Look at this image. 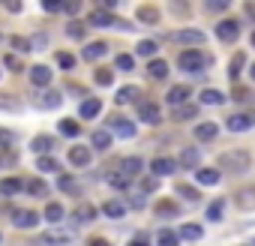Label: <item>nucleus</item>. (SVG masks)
<instances>
[{"label":"nucleus","instance_id":"58836bf2","mask_svg":"<svg viewBox=\"0 0 255 246\" xmlns=\"http://www.w3.org/2000/svg\"><path fill=\"white\" fill-rule=\"evenodd\" d=\"M27 192L36 195V198H45V195H48V186H45L42 180H30V183H27Z\"/></svg>","mask_w":255,"mask_h":246},{"label":"nucleus","instance_id":"ddd939ff","mask_svg":"<svg viewBox=\"0 0 255 246\" xmlns=\"http://www.w3.org/2000/svg\"><path fill=\"white\" fill-rule=\"evenodd\" d=\"M225 126H228L231 132H246V129L252 126V117H249V114H231V117L225 120Z\"/></svg>","mask_w":255,"mask_h":246},{"label":"nucleus","instance_id":"393cba45","mask_svg":"<svg viewBox=\"0 0 255 246\" xmlns=\"http://www.w3.org/2000/svg\"><path fill=\"white\" fill-rule=\"evenodd\" d=\"M90 141H93L96 150H108V147H111V132H108V129H96V132L90 135Z\"/></svg>","mask_w":255,"mask_h":246},{"label":"nucleus","instance_id":"4d7b16f0","mask_svg":"<svg viewBox=\"0 0 255 246\" xmlns=\"http://www.w3.org/2000/svg\"><path fill=\"white\" fill-rule=\"evenodd\" d=\"M12 141V132H3V129H0V147H3L6 150V144Z\"/></svg>","mask_w":255,"mask_h":246},{"label":"nucleus","instance_id":"338daca9","mask_svg":"<svg viewBox=\"0 0 255 246\" xmlns=\"http://www.w3.org/2000/svg\"><path fill=\"white\" fill-rule=\"evenodd\" d=\"M249 75H252V78H255V63H252V69H249Z\"/></svg>","mask_w":255,"mask_h":246},{"label":"nucleus","instance_id":"2f4dec72","mask_svg":"<svg viewBox=\"0 0 255 246\" xmlns=\"http://www.w3.org/2000/svg\"><path fill=\"white\" fill-rule=\"evenodd\" d=\"M222 210H225V201H222V198L210 201V207H207V219H210V222H219V219H222Z\"/></svg>","mask_w":255,"mask_h":246},{"label":"nucleus","instance_id":"c9c22d12","mask_svg":"<svg viewBox=\"0 0 255 246\" xmlns=\"http://www.w3.org/2000/svg\"><path fill=\"white\" fill-rule=\"evenodd\" d=\"M135 54H141V57H153V54H156V42H153V39H141L138 48H135Z\"/></svg>","mask_w":255,"mask_h":246},{"label":"nucleus","instance_id":"f704fd0d","mask_svg":"<svg viewBox=\"0 0 255 246\" xmlns=\"http://www.w3.org/2000/svg\"><path fill=\"white\" fill-rule=\"evenodd\" d=\"M75 219H78V222H90V219H96V207H93V204H81V207L75 210Z\"/></svg>","mask_w":255,"mask_h":246},{"label":"nucleus","instance_id":"5fc2aeb1","mask_svg":"<svg viewBox=\"0 0 255 246\" xmlns=\"http://www.w3.org/2000/svg\"><path fill=\"white\" fill-rule=\"evenodd\" d=\"M207 9H213V12L219 9V12H222V9H228V3H225V0H210V3H207Z\"/></svg>","mask_w":255,"mask_h":246},{"label":"nucleus","instance_id":"423d86ee","mask_svg":"<svg viewBox=\"0 0 255 246\" xmlns=\"http://www.w3.org/2000/svg\"><path fill=\"white\" fill-rule=\"evenodd\" d=\"M171 42H180V45H201L204 42V33L201 30H174L171 33Z\"/></svg>","mask_w":255,"mask_h":246},{"label":"nucleus","instance_id":"5701e85b","mask_svg":"<svg viewBox=\"0 0 255 246\" xmlns=\"http://www.w3.org/2000/svg\"><path fill=\"white\" fill-rule=\"evenodd\" d=\"M105 51H108V45H105V42H90V45H84V51H81V54H84V60H99Z\"/></svg>","mask_w":255,"mask_h":246},{"label":"nucleus","instance_id":"4be33fe9","mask_svg":"<svg viewBox=\"0 0 255 246\" xmlns=\"http://www.w3.org/2000/svg\"><path fill=\"white\" fill-rule=\"evenodd\" d=\"M135 15H138V21H144V24H159V9H156V6H147V3H144V6H138Z\"/></svg>","mask_w":255,"mask_h":246},{"label":"nucleus","instance_id":"49530a36","mask_svg":"<svg viewBox=\"0 0 255 246\" xmlns=\"http://www.w3.org/2000/svg\"><path fill=\"white\" fill-rule=\"evenodd\" d=\"M114 66H117V69H132V66H135V57H132V54H117Z\"/></svg>","mask_w":255,"mask_h":246},{"label":"nucleus","instance_id":"de8ad7c7","mask_svg":"<svg viewBox=\"0 0 255 246\" xmlns=\"http://www.w3.org/2000/svg\"><path fill=\"white\" fill-rule=\"evenodd\" d=\"M9 45H12L15 51H30V45H33V42H30V39H24V36H12V39H9Z\"/></svg>","mask_w":255,"mask_h":246},{"label":"nucleus","instance_id":"69168bd1","mask_svg":"<svg viewBox=\"0 0 255 246\" xmlns=\"http://www.w3.org/2000/svg\"><path fill=\"white\" fill-rule=\"evenodd\" d=\"M129 246H147V240H132Z\"/></svg>","mask_w":255,"mask_h":246},{"label":"nucleus","instance_id":"864d4df0","mask_svg":"<svg viewBox=\"0 0 255 246\" xmlns=\"http://www.w3.org/2000/svg\"><path fill=\"white\" fill-rule=\"evenodd\" d=\"M177 192H180L183 198H189V201H195V198H198V192H195L192 186H177Z\"/></svg>","mask_w":255,"mask_h":246},{"label":"nucleus","instance_id":"0eeeda50","mask_svg":"<svg viewBox=\"0 0 255 246\" xmlns=\"http://www.w3.org/2000/svg\"><path fill=\"white\" fill-rule=\"evenodd\" d=\"M66 156H69V162H72L75 168H87V165H90V159H93V156H90V150H87L84 144H72Z\"/></svg>","mask_w":255,"mask_h":246},{"label":"nucleus","instance_id":"c756f323","mask_svg":"<svg viewBox=\"0 0 255 246\" xmlns=\"http://www.w3.org/2000/svg\"><path fill=\"white\" fill-rule=\"evenodd\" d=\"M135 96H138V87L129 84V87H120L114 99H117V105H126V102H135Z\"/></svg>","mask_w":255,"mask_h":246},{"label":"nucleus","instance_id":"b1692460","mask_svg":"<svg viewBox=\"0 0 255 246\" xmlns=\"http://www.w3.org/2000/svg\"><path fill=\"white\" fill-rule=\"evenodd\" d=\"M36 102H39L42 108H57V105H60V93H57V90H42V93L36 96Z\"/></svg>","mask_w":255,"mask_h":246},{"label":"nucleus","instance_id":"603ef678","mask_svg":"<svg viewBox=\"0 0 255 246\" xmlns=\"http://www.w3.org/2000/svg\"><path fill=\"white\" fill-rule=\"evenodd\" d=\"M3 63H6V69H15V72L21 69V60H18L15 54H6V60H3Z\"/></svg>","mask_w":255,"mask_h":246},{"label":"nucleus","instance_id":"774afa93","mask_svg":"<svg viewBox=\"0 0 255 246\" xmlns=\"http://www.w3.org/2000/svg\"><path fill=\"white\" fill-rule=\"evenodd\" d=\"M252 45H255V33H252Z\"/></svg>","mask_w":255,"mask_h":246},{"label":"nucleus","instance_id":"20e7f679","mask_svg":"<svg viewBox=\"0 0 255 246\" xmlns=\"http://www.w3.org/2000/svg\"><path fill=\"white\" fill-rule=\"evenodd\" d=\"M87 24H93V27H111V24H120V27H126V21L114 18V15H111V12H105V9H93V12L87 15Z\"/></svg>","mask_w":255,"mask_h":246},{"label":"nucleus","instance_id":"e2e57ef3","mask_svg":"<svg viewBox=\"0 0 255 246\" xmlns=\"http://www.w3.org/2000/svg\"><path fill=\"white\" fill-rule=\"evenodd\" d=\"M147 189H156V177H150V180H144V192Z\"/></svg>","mask_w":255,"mask_h":246},{"label":"nucleus","instance_id":"aec40b11","mask_svg":"<svg viewBox=\"0 0 255 246\" xmlns=\"http://www.w3.org/2000/svg\"><path fill=\"white\" fill-rule=\"evenodd\" d=\"M195 180L201 186H213V183H219V168H198L195 171Z\"/></svg>","mask_w":255,"mask_h":246},{"label":"nucleus","instance_id":"bb28decb","mask_svg":"<svg viewBox=\"0 0 255 246\" xmlns=\"http://www.w3.org/2000/svg\"><path fill=\"white\" fill-rule=\"evenodd\" d=\"M21 189H24V183L18 177H6L3 183H0V192H3V195H18Z\"/></svg>","mask_w":255,"mask_h":246},{"label":"nucleus","instance_id":"0e129e2a","mask_svg":"<svg viewBox=\"0 0 255 246\" xmlns=\"http://www.w3.org/2000/svg\"><path fill=\"white\" fill-rule=\"evenodd\" d=\"M246 15H249V18H255V3H246Z\"/></svg>","mask_w":255,"mask_h":246},{"label":"nucleus","instance_id":"a211bd4d","mask_svg":"<svg viewBox=\"0 0 255 246\" xmlns=\"http://www.w3.org/2000/svg\"><path fill=\"white\" fill-rule=\"evenodd\" d=\"M30 81H33L36 87H48V84H51V69H48V66H33V69H30Z\"/></svg>","mask_w":255,"mask_h":246},{"label":"nucleus","instance_id":"72a5a7b5","mask_svg":"<svg viewBox=\"0 0 255 246\" xmlns=\"http://www.w3.org/2000/svg\"><path fill=\"white\" fill-rule=\"evenodd\" d=\"M42 216H45L48 222H60V219H63V207H60L57 201H51V204L45 207V213H42Z\"/></svg>","mask_w":255,"mask_h":246},{"label":"nucleus","instance_id":"a878e982","mask_svg":"<svg viewBox=\"0 0 255 246\" xmlns=\"http://www.w3.org/2000/svg\"><path fill=\"white\" fill-rule=\"evenodd\" d=\"M102 213H105V216H111V219H120V216L126 213V207H123V201H114V198H108V201L102 204Z\"/></svg>","mask_w":255,"mask_h":246},{"label":"nucleus","instance_id":"2eb2a0df","mask_svg":"<svg viewBox=\"0 0 255 246\" xmlns=\"http://www.w3.org/2000/svg\"><path fill=\"white\" fill-rule=\"evenodd\" d=\"M12 222H15V228H33V225H39V213H33V210H18V213L12 216Z\"/></svg>","mask_w":255,"mask_h":246},{"label":"nucleus","instance_id":"1a4fd4ad","mask_svg":"<svg viewBox=\"0 0 255 246\" xmlns=\"http://www.w3.org/2000/svg\"><path fill=\"white\" fill-rule=\"evenodd\" d=\"M189 96H192V90H189L186 84H174V87L168 90V96H165V99H168V105H174V108H183Z\"/></svg>","mask_w":255,"mask_h":246},{"label":"nucleus","instance_id":"dca6fc26","mask_svg":"<svg viewBox=\"0 0 255 246\" xmlns=\"http://www.w3.org/2000/svg\"><path fill=\"white\" fill-rule=\"evenodd\" d=\"M30 147H33V153H36V156H48V153L54 150V138H51V135H36Z\"/></svg>","mask_w":255,"mask_h":246},{"label":"nucleus","instance_id":"ea45409f","mask_svg":"<svg viewBox=\"0 0 255 246\" xmlns=\"http://www.w3.org/2000/svg\"><path fill=\"white\" fill-rule=\"evenodd\" d=\"M243 63H246V60H243V54H234V57H231V66H228V75H231L234 81H237V75H240V69H243Z\"/></svg>","mask_w":255,"mask_h":246},{"label":"nucleus","instance_id":"f8f14e48","mask_svg":"<svg viewBox=\"0 0 255 246\" xmlns=\"http://www.w3.org/2000/svg\"><path fill=\"white\" fill-rule=\"evenodd\" d=\"M216 135H219V126H216L213 120H204V123H198V126H195V138L198 141H213Z\"/></svg>","mask_w":255,"mask_h":246},{"label":"nucleus","instance_id":"6e6d98bb","mask_svg":"<svg viewBox=\"0 0 255 246\" xmlns=\"http://www.w3.org/2000/svg\"><path fill=\"white\" fill-rule=\"evenodd\" d=\"M81 9V3H78V0H72V3H63V12H69V15H75Z\"/></svg>","mask_w":255,"mask_h":246},{"label":"nucleus","instance_id":"7c9ffc66","mask_svg":"<svg viewBox=\"0 0 255 246\" xmlns=\"http://www.w3.org/2000/svg\"><path fill=\"white\" fill-rule=\"evenodd\" d=\"M15 165H18V153L12 147L0 150V168H15Z\"/></svg>","mask_w":255,"mask_h":246},{"label":"nucleus","instance_id":"f03ea898","mask_svg":"<svg viewBox=\"0 0 255 246\" xmlns=\"http://www.w3.org/2000/svg\"><path fill=\"white\" fill-rule=\"evenodd\" d=\"M216 165L228 168V171H243V168H249V153L246 150H225V153H219Z\"/></svg>","mask_w":255,"mask_h":246},{"label":"nucleus","instance_id":"f3484780","mask_svg":"<svg viewBox=\"0 0 255 246\" xmlns=\"http://www.w3.org/2000/svg\"><path fill=\"white\" fill-rule=\"evenodd\" d=\"M198 162H201V153H198V147H186V150L180 153V165H183V168H189V171H198Z\"/></svg>","mask_w":255,"mask_h":246},{"label":"nucleus","instance_id":"f257e3e1","mask_svg":"<svg viewBox=\"0 0 255 246\" xmlns=\"http://www.w3.org/2000/svg\"><path fill=\"white\" fill-rule=\"evenodd\" d=\"M207 63H210V57H207L201 48H186V51H180V57H177V66H180L183 72H201Z\"/></svg>","mask_w":255,"mask_h":246},{"label":"nucleus","instance_id":"7ed1b4c3","mask_svg":"<svg viewBox=\"0 0 255 246\" xmlns=\"http://www.w3.org/2000/svg\"><path fill=\"white\" fill-rule=\"evenodd\" d=\"M216 36H219L222 42H237V36H240V24H237L234 18H222V21L216 24Z\"/></svg>","mask_w":255,"mask_h":246},{"label":"nucleus","instance_id":"8fccbe9b","mask_svg":"<svg viewBox=\"0 0 255 246\" xmlns=\"http://www.w3.org/2000/svg\"><path fill=\"white\" fill-rule=\"evenodd\" d=\"M156 213H165V216H177V204H171V201H159V204H156Z\"/></svg>","mask_w":255,"mask_h":246},{"label":"nucleus","instance_id":"79ce46f5","mask_svg":"<svg viewBox=\"0 0 255 246\" xmlns=\"http://www.w3.org/2000/svg\"><path fill=\"white\" fill-rule=\"evenodd\" d=\"M57 189H60V192H69V195H75V192H78V183H75L72 177H60V180H57Z\"/></svg>","mask_w":255,"mask_h":246},{"label":"nucleus","instance_id":"a19ab883","mask_svg":"<svg viewBox=\"0 0 255 246\" xmlns=\"http://www.w3.org/2000/svg\"><path fill=\"white\" fill-rule=\"evenodd\" d=\"M93 78H96V84H99V87H108V84L114 81V72H111V69H96V75H93Z\"/></svg>","mask_w":255,"mask_h":246},{"label":"nucleus","instance_id":"9d476101","mask_svg":"<svg viewBox=\"0 0 255 246\" xmlns=\"http://www.w3.org/2000/svg\"><path fill=\"white\" fill-rule=\"evenodd\" d=\"M150 171H153L156 177H168V174H174V171H177V162H174V159H168V156H156V159L150 162Z\"/></svg>","mask_w":255,"mask_h":246},{"label":"nucleus","instance_id":"3c124183","mask_svg":"<svg viewBox=\"0 0 255 246\" xmlns=\"http://www.w3.org/2000/svg\"><path fill=\"white\" fill-rule=\"evenodd\" d=\"M159 246H177V234L174 231H159Z\"/></svg>","mask_w":255,"mask_h":246},{"label":"nucleus","instance_id":"c03bdc74","mask_svg":"<svg viewBox=\"0 0 255 246\" xmlns=\"http://www.w3.org/2000/svg\"><path fill=\"white\" fill-rule=\"evenodd\" d=\"M36 168H39V171H57L60 165H57L51 156H39V159H36Z\"/></svg>","mask_w":255,"mask_h":246},{"label":"nucleus","instance_id":"13d9d810","mask_svg":"<svg viewBox=\"0 0 255 246\" xmlns=\"http://www.w3.org/2000/svg\"><path fill=\"white\" fill-rule=\"evenodd\" d=\"M45 9H48V12H63V3H54V0H48Z\"/></svg>","mask_w":255,"mask_h":246},{"label":"nucleus","instance_id":"bf43d9fd","mask_svg":"<svg viewBox=\"0 0 255 246\" xmlns=\"http://www.w3.org/2000/svg\"><path fill=\"white\" fill-rule=\"evenodd\" d=\"M6 93H0V108H15V99H3Z\"/></svg>","mask_w":255,"mask_h":246},{"label":"nucleus","instance_id":"473e14b6","mask_svg":"<svg viewBox=\"0 0 255 246\" xmlns=\"http://www.w3.org/2000/svg\"><path fill=\"white\" fill-rule=\"evenodd\" d=\"M108 183H111L114 189H129V177H126L123 171H111V174H108Z\"/></svg>","mask_w":255,"mask_h":246},{"label":"nucleus","instance_id":"412c9836","mask_svg":"<svg viewBox=\"0 0 255 246\" xmlns=\"http://www.w3.org/2000/svg\"><path fill=\"white\" fill-rule=\"evenodd\" d=\"M177 237H183V240H201V237H204V228L195 225V222H186V225H180Z\"/></svg>","mask_w":255,"mask_h":246},{"label":"nucleus","instance_id":"6e6552de","mask_svg":"<svg viewBox=\"0 0 255 246\" xmlns=\"http://www.w3.org/2000/svg\"><path fill=\"white\" fill-rule=\"evenodd\" d=\"M108 126H111L120 138H132V135H135V123H132V120H126V117H111V120H108Z\"/></svg>","mask_w":255,"mask_h":246},{"label":"nucleus","instance_id":"09e8293b","mask_svg":"<svg viewBox=\"0 0 255 246\" xmlns=\"http://www.w3.org/2000/svg\"><path fill=\"white\" fill-rule=\"evenodd\" d=\"M57 63H60L63 69H72V66H75V57H72L69 51H57Z\"/></svg>","mask_w":255,"mask_h":246},{"label":"nucleus","instance_id":"052dcab7","mask_svg":"<svg viewBox=\"0 0 255 246\" xmlns=\"http://www.w3.org/2000/svg\"><path fill=\"white\" fill-rule=\"evenodd\" d=\"M87 246H111V243H108V240H102V237H93Z\"/></svg>","mask_w":255,"mask_h":246},{"label":"nucleus","instance_id":"9b49d317","mask_svg":"<svg viewBox=\"0 0 255 246\" xmlns=\"http://www.w3.org/2000/svg\"><path fill=\"white\" fill-rule=\"evenodd\" d=\"M234 201H237L240 210H255V186H243V189H237Z\"/></svg>","mask_w":255,"mask_h":246},{"label":"nucleus","instance_id":"4c0bfd02","mask_svg":"<svg viewBox=\"0 0 255 246\" xmlns=\"http://www.w3.org/2000/svg\"><path fill=\"white\" fill-rule=\"evenodd\" d=\"M198 114L195 105H183V108H174V120H192Z\"/></svg>","mask_w":255,"mask_h":246},{"label":"nucleus","instance_id":"a18cd8bd","mask_svg":"<svg viewBox=\"0 0 255 246\" xmlns=\"http://www.w3.org/2000/svg\"><path fill=\"white\" fill-rule=\"evenodd\" d=\"M42 240H45V243H51V246H60V243H66L69 237H66V234H57V231H45V234H42Z\"/></svg>","mask_w":255,"mask_h":246},{"label":"nucleus","instance_id":"37998d69","mask_svg":"<svg viewBox=\"0 0 255 246\" xmlns=\"http://www.w3.org/2000/svg\"><path fill=\"white\" fill-rule=\"evenodd\" d=\"M66 33H69L72 39H84V24H81V21H69V24H66Z\"/></svg>","mask_w":255,"mask_h":246},{"label":"nucleus","instance_id":"cd10ccee","mask_svg":"<svg viewBox=\"0 0 255 246\" xmlns=\"http://www.w3.org/2000/svg\"><path fill=\"white\" fill-rule=\"evenodd\" d=\"M147 75L150 78H165L168 75V63L165 60H150L147 63Z\"/></svg>","mask_w":255,"mask_h":246},{"label":"nucleus","instance_id":"6ab92c4d","mask_svg":"<svg viewBox=\"0 0 255 246\" xmlns=\"http://www.w3.org/2000/svg\"><path fill=\"white\" fill-rule=\"evenodd\" d=\"M141 168H144V162H141L138 156H126V159L120 162V171H123L126 177H135V174H138Z\"/></svg>","mask_w":255,"mask_h":246},{"label":"nucleus","instance_id":"39448f33","mask_svg":"<svg viewBox=\"0 0 255 246\" xmlns=\"http://www.w3.org/2000/svg\"><path fill=\"white\" fill-rule=\"evenodd\" d=\"M138 117L144 123H150V126H156V123L162 120V111H159L156 102H138Z\"/></svg>","mask_w":255,"mask_h":246},{"label":"nucleus","instance_id":"680f3d73","mask_svg":"<svg viewBox=\"0 0 255 246\" xmlns=\"http://www.w3.org/2000/svg\"><path fill=\"white\" fill-rule=\"evenodd\" d=\"M6 9H9V12H21V3H18V0H15V3L9 0V3H6Z\"/></svg>","mask_w":255,"mask_h":246},{"label":"nucleus","instance_id":"4468645a","mask_svg":"<svg viewBox=\"0 0 255 246\" xmlns=\"http://www.w3.org/2000/svg\"><path fill=\"white\" fill-rule=\"evenodd\" d=\"M99 111H102V102H99L96 96H90V99H84V102L78 105V114H81L84 120H93V117H96Z\"/></svg>","mask_w":255,"mask_h":246},{"label":"nucleus","instance_id":"c85d7f7f","mask_svg":"<svg viewBox=\"0 0 255 246\" xmlns=\"http://www.w3.org/2000/svg\"><path fill=\"white\" fill-rule=\"evenodd\" d=\"M201 102H204V105H222V102H225V93L207 87V90H201Z\"/></svg>","mask_w":255,"mask_h":246},{"label":"nucleus","instance_id":"e433bc0d","mask_svg":"<svg viewBox=\"0 0 255 246\" xmlns=\"http://www.w3.org/2000/svg\"><path fill=\"white\" fill-rule=\"evenodd\" d=\"M60 132H63V135H69V138H75V135L81 132V126H78L75 120H60Z\"/></svg>","mask_w":255,"mask_h":246}]
</instances>
